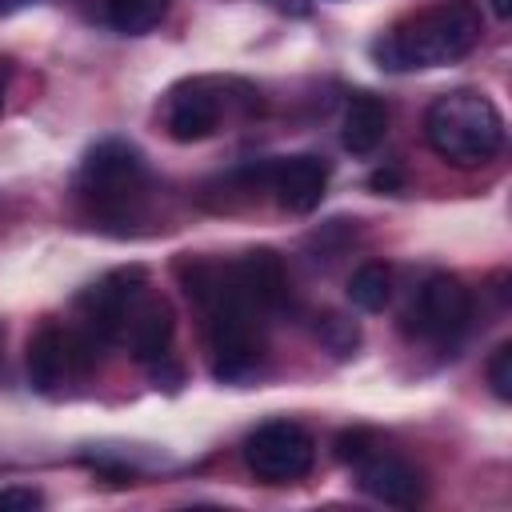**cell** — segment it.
Listing matches in <instances>:
<instances>
[{
    "instance_id": "18",
    "label": "cell",
    "mask_w": 512,
    "mask_h": 512,
    "mask_svg": "<svg viewBox=\"0 0 512 512\" xmlns=\"http://www.w3.org/2000/svg\"><path fill=\"white\" fill-rule=\"evenodd\" d=\"M376 448H380L376 436L364 432V428H352V432H340V436H336V456H340L344 464H352V468H356L364 456H372Z\"/></svg>"
},
{
    "instance_id": "10",
    "label": "cell",
    "mask_w": 512,
    "mask_h": 512,
    "mask_svg": "<svg viewBox=\"0 0 512 512\" xmlns=\"http://www.w3.org/2000/svg\"><path fill=\"white\" fill-rule=\"evenodd\" d=\"M228 272H232L236 288L260 312H284V308H292V284H288V272H284V264H280L276 252H268V248L248 252V256L232 260Z\"/></svg>"
},
{
    "instance_id": "19",
    "label": "cell",
    "mask_w": 512,
    "mask_h": 512,
    "mask_svg": "<svg viewBox=\"0 0 512 512\" xmlns=\"http://www.w3.org/2000/svg\"><path fill=\"white\" fill-rule=\"evenodd\" d=\"M44 496L36 488H0V508H40Z\"/></svg>"
},
{
    "instance_id": "9",
    "label": "cell",
    "mask_w": 512,
    "mask_h": 512,
    "mask_svg": "<svg viewBox=\"0 0 512 512\" xmlns=\"http://www.w3.org/2000/svg\"><path fill=\"white\" fill-rule=\"evenodd\" d=\"M356 476H360V488L380 500V504H396V508H412L424 500V472L416 464H408L404 456L396 452H372L356 464Z\"/></svg>"
},
{
    "instance_id": "12",
    "label": "cell",
    "mask_w": 512,
    "mask_h": 512,
    "mask_svg": "<svg viewBox=\"0 0 512 512\" xmlns=\"http://www.w3.org/2000/svg\"><path fill=\"white\" fill-rule=\"evenodd\" d=\"M388 136V104L380 96H352L344 108V124H340V144L352 156H372Z\"/></svg>"
},
{
    "instance_id": "13",
    "label": "cell",
    "mask_w": 512,
    "mask_h": 512,
    "mask_svg": "<svg viewBox=\"0 0 512 512\" xmlns=\"http://www.w3.org/2000/svg\"><path fill=\"white\" fill-rule=\"evenodd\" d=\"M24 368H28V384H32L36 392H56L60 380H64V372H68L64 328H56V324H40L36 336L28 340Z\"/></svg>"
},
{
    "instance_id": "3",
    "label": "cell",
    "mask_w": 512,
    "mask_h": 512,
    "mask_svg": "<svg viewBox=\"0 0 512 512\" xmlns=\"http://www.w3.org/2000/svg\"><path fill=\"white\" fill-rule=\"evenodd\" d=\"M144 188H148V168L140 148L128 140H100L96 148H88L76 176L80 200L88 204L92 220H104V224L136 220Z\"/></svg>"
},
{
    "instance_id": "21",
    "label": "cell",
    "mask_w": 512,
    "mask_h": 512,
    "mask_svg": "<svg viewBox=\"0 0 512 512\" xmlns=\"http://www.w3.org/2000/svg\"><path fill=\"white\" fill-rule=\"evenodd\" d=\"M492 12H496L500 20H508V16H512V0H492Z\"/></svg>"
},
{
    "instance_id": "8",
    "label": "cell",
    "mask_w": 512,
    "mask_h": 512,
    "mask_svg": "<svg viewBox=\"0 0 512 512\" xmlns=\"http://www.w3.org/2000/svg\"><path fill=\"white\" fill-rule=\"evenodd\" d=\"M268 188L276 192V204L292 216H308L320 208L324 188H328V164L320 156H288L272 160L268 168Z\"/></svg>"
},
{
    "instance_id": "14",
    "label": "cell",
    "mask_w": 512,
    "mask_h": 512,
    "mask_svg": "<svg viewBox=\"0 0 512 512\" xmlns=\"http://www.w3.org/2000/svg\"><path fill=\"white\" fill-rule=\"evenodd\" d=\"M388 292H392V272H388V264H380V260L360 264V268L352 272V280H348V300H352L356 308H364V312H380V308L388 304Z\"/></svg>"
},
{
    "instance_id": "4",
    "label": "cell",
    "mask_w": 512,
    "mask_h": 512,
    "mask_svg": "<svg viewBox=\"0 0 512 512\" xmlns=\"http://www.w3.org/2000/svg\"><path fill=\"white\" fill-rule=\"evenodd\" d=\"M312 460H316V444L296 420H268L244 440V464L264 484H292L308 476Z\"/></svg>"
},
{
    "instance_id": "7",
    "label": "cell",
    "mask_w": 512,
    "mask_h": 512,
    "mask_svg": "<svg viewBox=\"0 0 512 512\" xmlns=\"http://www.w3.org/2000/svg\"><path fill=\"white\" fill-rule=\"evenodd\" d=\"M232 84L224 80H212V76H196V80H184L168 92V108H164V128L176 144H196V140H208L220 120H224V108L232 96H224Z\"/></svg>"
},
{
    "instance_id": "6",
    "label": "cell",
    "mask_w": 512,
    "mask_h": 512,
    "mask_svg": "<svg viewBox=\"0 0 512 512\" xmlns=\"http://www.w3.org/2000/svg\"><path fill=\"white\" fill-rule=\"evenodd\" d=\"M140 296H144V268L140 264H128V268H116V272L100 276L96 284H88L80 292L84 328L92 336H100L104 344L120 340L124 328H128V316L140 304Z\"/></svg>"
},
{
    "instance_id": "5",
    "label": "cell",
    "mask_w": 512,
    "mask_h": 512,
    "mask_svg": "<svg viewBox=\"0 0 512 512\" xmlns=\"http://www.w3.org/2000/svg\"><path fill=\"white\" fill-rule=\"evenodd\" d=\"M472 320V292L464 288L460 276L452 272H432L416 296H412V308H408V324L416 336L432 340V344H452L464 336Z\"/></svg>"
},
{
    "instance_id": "20",
    "label": "cell",
    "mask_w": 512,
    "mask_h": 512,
    "mask_svg": "<svg viewBox=\"0 0 512 512\" xmlns=\"http://www.w3.org/2000/svg\"><path fill=\"white\" fill-rule=\"evenodd\" d=\"M368 184H372V192H400V172H392V168H380V172H372L368 176Z\"/></svg>"
},
{
    "instance_id": "15",
    "label": "cell",
    "mask_w": 512,
    "mask_h": 512,
    "mask_svg": "<svg viewBox=\"0 0 512 512\" xmlns=\"http://www.w3.org/2000/svg\"><path fill=\"white\" fill-rule=\"evenodd\" d=\"M168 12V0H108V20L112 28L140 36L152 24H160V16Z\"/></svg>"
},
{
    "instance_id": "11",
    "label": "cell",
    "mask_w": 512,
    "mask_h": 512,
    "mask_svg": "<svg viewBox=\"0 0 512 512\" xmlns=\"http://www.w3.org/2000/svg\"><path fill=\"white\" fill-rule=\"evenodd\" d=\"M128 348L140 364L156 368L172 356V336H176V320H172V308L164 300H148V304H136V312L128 316Z\"/></svg>"
},
{
    "instance_id": "17",
    "label": "cell",
    "mask_w": 512,
    "mask_h": 512,
    "mask_svg": "<svg viewBox=\"0 0 512 512\" xmlns=\"http://www.w3.org/2000/svg\"><path fill=\"white\" fill-rule=\"evenodd\" d=\"M484 376H488V384H492V396H496V400H512V344H508V340L488 356Z\"/></svg>"
},
{
    "instance_id": "1",
    "label": "cell",
    "mask_w": 512,
    "mask_h": 512,
    "mask_svg": "<svg viewBox=\"0 0 512 512\" xmlns=\"http://www.w3.org/2000/svg\"><path fill=\"white\" fill-rule=\"evenodd\" d=\"M480 32H484V16H480L476 0H436V4L396 20L372 44V56L388 72L440 68V64L468 56L480 44Z\"/></svg>"
},
{
    "instance_id": "16",
    "label": "cell",
    "mask_w": 512,
    "mask_h": 512,
    "mask_svg": "<svg viewBox=\"0 0 512 512\" xmlns=\"http://www.w3.org/2000/svg\"><path fill=\"white\" fill-rule=\"evenodd\" d=\"M312 332H316V340H320L328 352H336V356H352L356 344H360V328H356V320H348V316H340V312H324V316H316Z\"/></svg>"
},
{
    "instance_id": "2",
    "label": "cell",
    "mask_w": 512,
    "mask_h": 512,
    "mask_svg": "<svg viewBox=\"0 0 512 512\" xmlns=\"http://www.w3.org/2000/svg\"><path fill=\"white\" fill-rule=\"evenodd\" d=\"M424 140L440 160L456 168H476L504 148V116L484 92L456 88L428 104Z\"/></svg>"
},
{
    "instance_id": "22",
    "label": "cell",
    "mask_w": 512,
    "mask_h": 512,
    "mask_svg": "<svg viewBox=\"0 0 512 512\" xmlns=\"http://www.w3.org/2000/svg\"><path fill=\"white\" fill-rule=\"evenodd\" d=\"M4 92H8V76H4V68H0V112H4Z\"/></svg>"
}]
</instances>
